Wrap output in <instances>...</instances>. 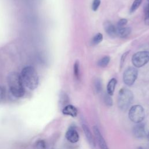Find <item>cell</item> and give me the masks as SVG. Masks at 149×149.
<instances>
[{
    "mask_svg": "<svg viewBox=\"0 0 149 149\" xmlns=\"http://www.w3.org/2000/svg\"><path fill=\"white\" fill-rule=\"evenodd\" d=\"M131 32V29L129 27H123L117 29V36L120 38L127 37Z\"/></svg>",
    "mask_w": 149,
    "mask_h": 149,
    "instance_id": "14",
    "label": "cell"
},
{
    "mask_svg": "<svg viewBox=\"0 0 149 149\" xmlns=\"http://www.w3.org/2000/svg\"><path fill=\"white\" fill-rule=\"evenodd\" d=\"M104 100L105 104L108 106H111L112 105V100L111 97V95L107 94L104 97Z\"/></svg>",
    "mask_w": 149,
    "mask_h": 149,
    "instance_id": "24",
    "label": "cell"
},
{
    "mask_svg": "<svg viewBox=\"0 0 149 149\" xmlns=\"http://www.w3.org/2000/svg\"><path fill=\"white\" fill-rule=\"evenodd\" d=\"M149 62V51H143L135 53L132 58V62L135 68H140Z\"/></svg>",
    "mask_w": 149,
    "mask_h": 149,
    "instance_id": "5",
    "label": "cell"
},
{
    "mask_svg": "<svg viewBox=\"0 0 149 149\" xmlns=\"http://www.w3.org/2000/svg\"><path fill=\"white\" fill-rule=\"evenodd\" d=\"M73 72L74 77L77 80L80 79V66L78 61H76L73 66Z\"/></svg>",
    "mask_w": 149,
    "mask_h": 149,
    "instance_id": "17",
    "label": "cell"
},
{
    "mask_svg": "<svg viewBox=\"0 0 149 149\" xmlns=\"http://www.w3.org/2000/svg\"><path fill=\"white\" fill-rule=\"evenodd\" d=\"M104 29L109 36L113 38L117 36L116 27H115L110 21L107 20L104 23Z\"/></svg>",
    "mask_w": 149,
    "mask_h": 149,
    "instance_id": "10",
    "label": "cell"
},
{
    "mask_svg": "<svg viewBox=\"0 0 149 149\" xmlns=\"http://www.w3.org/2000/svg\"><path fill=\"white\" fill-rule=\"evenodd\" d=\"M9 89L11 94L16 98H20L24 94V87L20 74L11 73L8 77Z\"/></svg>",
    "mask_w": 149,
    "mask_h": 149,
    "instance_id": "2",
    "label": "cell"
},
{
    "mask_svg": "<svg viewBox=\"0 0 149 149\" xmlns=\"http://www.w3.org/2000/svg\"><path fill=\"white\" fill-rule=\"evenodd\" d=\"M147 138H148V140H149V132H148V134L147 135Z\"/></svg>",
    "mask_w": 149,
    "mask_h": 149,
    "instance_id": "28",
    "label": "cell"
},
{
    "mask_svg": "<svg viewBox=\"0 0 149 149\" xmlns=\"http://www.w3.org/2000/svg\"><path fill=\"white\" fill-rule=\"evenodd\" d=\"M143 0H134L133 3L131 5V7L130 8V12L131 13H133L135 10H136L140 6Z\"/></svg>",
    "mask_w": 149,
    "mask_h": 149,
    "instance_id": "20",
    "label": "cell"
},
{
    "mask_svg": "<svg viewBox=\"0 0 149 149\" xmlns=\"http://www.w3.org/2000/svg\"><path fill=\"white\" fill-rule=\"evenodd\" d=\"M101 3V0H93L91 5V8L93 11H96L98 9Z\"/></svg>",
    "mask_w": 149,
    "mask_h": 149,
    "instance_id": "22",
    "label": "cell"
},
{
    "mask_svg": "<svg viewBox=\"0 0 149 149\" xmlns=\"http://www.w3.org/2000/svg\"><path fill=\"white\" fill-rule=\"evenodd\" d=\"M137 149H146V148H144L143 147H139Z\"/></svg>",
    "mask_w": 149,
    "mask_h": 149,
    "instance_id": "27",
    "label": "cell"
},
{
    "mask_svg": "<svg viewBox=\"0 0 149 149\" xmlns=\"http://www.w3.org/2000/svg\"><path fill=\"white\" fill-rule=\"evenodd\" d=\"M46 147V143L43 140H38L34 144V149H45Z\"/></svg>",
    "mask_w": 149,
    "mask_h": 149,
    "instance_id": "19",
    "label": "cell"
},
{
    "mask_svg": "<svg viewBox=\"0 0 149 149\" xmlns=\"http://www.w3.org/2000/svg\"><path fill=\"white\" fill-rule=\"evenodd\" d=\"M3 96H4V90L2 87H0V102L3 100Z\"/></svg>",
    "mask_w": 149,
    "mask_h": 149,
    "instance_id": "26",
    "label": "cell"
},
{
    "mask_svg": "<svg viewBox=\"0 0 149 149\" xmlns=\"http://www.w3.org/2000/svg\"><path fill=\"white\" fill-rule=\"evenodd\" d=\"M103 39V36L102 34L100 33H97L92 38L91 40V44L95 45L100 43Z\"/></svg>",
    "mask_w": 149,
    "mask_h": 149,
    "instance_id": "16",
    "label": "cell"
},
{
    "mask_svg": "<svg viewBox=\"0 0 149 149\" xmlns=\"http://www.w3.org/2000/svg\"><path fill=\"white\" fill-rule=\"evenodd\" d=\"M116 83H117V80L115 78H112L109 81L107 86V91L108 94H109L111 96L113 95L115 89Z\"/></svg>",
    "mask_w": 149,
    "mask_h": 149,
    "instance_id": "13",
    "label": "cell"
},
{
    "mask_svg": "<svg viewBox=\"0 0 149 149\" xmlns=\"http://www.w3.org/2000/svg\"><path fill=\"white\" fill-rule=\"evenodd\" d=\"M24 87L33 90L38 86L39 79L36 70L31 66H25L20 74Z\"/></svg>",
    "mask_w": 149,
    "mask_h": 149,
    "instance_id": "1",
    "label": "cell"
},
{
    "mask_svg": "<svg viewBox=\"0 0 149 149\" xmlns=\"http://www.w3.org/2000/svg\"><path fill=\"white\" fill-rule=\"evenodd\" d=\"M109 61H110V57L108 56H105L98 61L97 64L98 66L101 68H105L109 63Z\"/></svg>",
    "mask_w": 149,
    "mask_h": 149,
    "instance_id": "15",
    "label": "cell"
},
{
    "mask_svg": "<svg viewBox=\"0 0 149 149\" xmlns=\"http://www.w3.org/2000/svg\"><path fill=\"white\" fill-rule=\"evenodd\" d=\"M133 100V93L127 88H121L118 96V106L120 110L126 111Z\"/></svg>",
    "mask_w": 149,
    "mask_h": 149,
    "instance_id": "3",
    "label": "cell"
},
{
    "mask_svg": "<svg viewBox=\"0 0 149 149\" xmlns=\"http://www.w3.org/2000/svg\"><path fill=\"white\" fill-rule=\"evenodd\" d=\"M93 132L97 141L99 144V146L101 149H109L105 140H104V137H102L99 129L97 126H94L93 127Z\"/></svg>",
    "mask_w": 149,
    "mask_h": 149,
    "instance_id": "8",
    "label": "cell"
},
{
    "mask_svg": "<svg viewBox=\"0 0 149 149\" xmlns=\"http://www.w3.org/2000/svg\"><path fill=\"white\" fill-rule=\"evenodd\" d=\"M129 118L134 123H141L145 118V111L143 107L140 105L132 106L129 111Z\"/></svg>",
    "mask_w": 149,
    "mask_h": 149,
    "instance_id": "4",
    "label": "cell"
},
{
    "mask_svg": "<svg viewBox=\"0 0 149 149\" xmlns=\"http://www.w3.org/2000/svg\"><path fill=\"white\" fill-rule=\"evenodd\" d=\"M65 137L66 139L72 143H77L79 140V135L77 131L73 126L69 127L67 130Z\"/></svg>",
    "mask_w": 149,
    "mask_h": 149,
    "instance_id": "7",
    "label": "cell"
},
{
    "mask_svg": "<svg viewBox=\"0 0 149 149\" xmlns=\"http://www.w3.org/2000/svg\"><path fill=\"white\" fill-rule=\"evenodd\" d=\"M94 88L96 93H99L102 90V82L99 78H96L94 81Z\"/></svg>",
    "mask_w": 149,
    "mask_h": 149,
    "instance_id": "18",
    "label": "cell"
},
{
    "mask_svg": "<svg viewBox=\"0 0 149 149\" xmlns=\"http://www.w3.org/2000/svg\"><path fill=\"white\" fill-rule=\"evenodd\" d=\"M133 133L134 136L137 139H142L144 137L146 136L144 124L141 122L134 125L133 128Z\"/></svg>",
    "mask_w": 149,
    "mask_h": 149,
    "instance_id": "9",
    "label": "cell"
},
{
    "mask_svg": "<svg viewBox=\"0 0 149 149\" xmlns=\"http://www.w3.org/2000/svg\"><path fill=\"white\" fill-rule=\"evenodd\" d=\"M129 51L126 52L125 53H124V54L122 55L121 58H120V68H122V66H123L124 62H125V59H126V58L127 54H129Z\"/></svg>",
    "mask_w": 149,
    "mask_h": 149,
    "instance_id": "25",
    "label": "cell"
},
{
    "mask_svg": "<svg viewBox=\"0 0 149 149\" xmlns=\"http://www.w3.org/2000/svg\"><path fill=\"white\" fill-rule=\"evenodd\" d=\"M62 113L65 115H69L72 117H76L77 115V108L72 105H66L62 109Z\"/></svg>",
    "mask_w": 149,
    "mask_h": 149,
    "instance_id": "12",
    "label": "cell"
},
{
    "mask_svg": "<svg viewBox=\"0 0 149 149\" xmlns=\"http://www.w3.org/2000/svg\"><path fill=\"white\" fill-rule=\"evenodd\" d=\"M82 127H83V132L84 133V134L87 139V141L92 147H94L95 146V139H94V136H93L91 132H90V129L88 128V127L87 125H86L84 124H83Z\"/></svg>",
    "mask_w": 149,
    "mask_h": 149,
    "instance_id": "11",
    "label": "cell"
},
{
    "mask_svg": "<svg viewBox=\"0 0 149 149\" xmlns=\"http://www.w3.org/2000/svg\"><path fill=\"white\" fill-rule=\"evenodd\" d=\"M138 76V71L134 67H129L127 68L123 74V80L124 83L128 86H132Z\"/></svg>",
    "mask_w": 149,
    "mask_h": 149,
    "instance_id": "6",
    "label": "cell"
},
{
    "mask_svg": "<svg viewBox=\"0 0 149 149\" xmlns=\"http://www.w3.org/2000/svg\"><path fill=\"white\" fill-rule=\"evenodd\" d=\"M127 20L126 19H120L118 23H117V26H116V29H119V28H121L123 27H125V26L127 24Z\"/></svg>",
    "mask_w": 149,
    "mask_h": 149,
    "instance_id": "23",
    "label": "cell"
},
{
    "mask_svg": "<svg viewBox=\"0 0 149 149\" xmlns=\"http://www.w3.org/2000/svg\"><path fill=\"white\" fill-rule=\"evenodd\" d=\"M144 22L146 25L149 26V2H148V4L146 7V9H145Z\"/></svg>",
    "mask_w": 149,
    "mask_h": 149,
    "instance_id": "21",
    "label": "cell"
}]
</instances>
